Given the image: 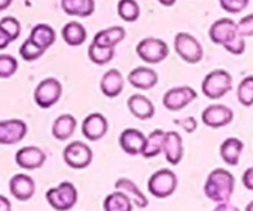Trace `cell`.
I'll return each instance as SVG.
<instances>
[{
    "instance_id": "cell-1",
    "label": "cell",
    "mask_w": 253,
    "mask_h": 211,
    "mask_svg": "<svg viewBox=\"0 0 253 211\" xmlns=\"http://www.w3.org/2000/svg\"><path fill=\"white\" fill-rule=\"evenodd\" d=\"M209 37L214 43L221 44L232 54H242L246 49V41L237 32L236 22L227 17L217 20L211 25Z\"/></svg>"
},
{
    "instance_id": "cell-2",
    "label": "cell",
    "mask_w": 253,
    "mask_h": 211,
    "mask_svg": "<svg viewBox=\"0 0 253 211\" xmlns=\"http://www.w3.org/2000/svg\"><path fill=\"white\" fill-rule=\"evenodd\" d=\"M235 190V178L229 170L224 168L214 169L204 185V193L210 200L217 203H226L231 199Z\"/></svg>"
},
{
    "instance_id": "cell-3",
    "label": "cell",
    "mask_w": 253,
    "mask_h": 211,
    "mask_svg": "<svg viewBox=\"0 0 253 211\" xmlns=\"http://www.w3.org/2000/svg\"><path fill=\"white\" fill-rule=\"evenodd\" d=\"M232 89V77L224 69H215L207 74L202 83L203 94L208 99L216 100L226 95Z\"/></svg>"
},
{
    "instance_id": "cell-4",
    "label": "cell",
    "mask_w": 253,
    "mask_h": 211,
    "mask_svg": "<svg viewBox=\"0 0 253 211\" xmlns=\"http://www.w3.org/2000/svg\"><path fill=\"white\" fill-rule=\"evenodd\" d=\"M178 179L173 170L168 168L157 170L148 179V192L158 199H166L177 190Z\"/></svg>"
},
{
    "instance_id": "cell-5",
    "label": "cell",
    "mask_w": 253,
    "mask_h": 211,
    "mask_svg": "<svg viewBox=\"0 0 253 211\" xmlns=\"http://www.w3.org/2000/svg\"><path fill=\"white\" fill-rule=\"evenodd\" d=\"M46 199L52 209L71 210L78 202V192L72 183L62 182L58 187L51 188L46 193Z\"/></svg>"
},
{
    "instance_id": "cell-6",
    "label": "cell",
    "mask_w": 253,
    "mask_h": 211,
    "mask_svg": "<svg viewBox=\"0 0 253 211\" xmlns=\"http://www.w3.org/2000/svg\"><path fill=\"white\" fill-rule=\"evenodd\" d=\"M174 49L178 56L188 63H199L204 57L200 42L188 32H178L174 37Z\"/></svg>"
},
{
    "instance_id": "cell-7",
    "label": "cell",
    "mask_w": 253,
    "mask_h": 211,
    "mask_svg": "<svg viewBox=\"0 0 253 211\" xmlns=\"http://www.w3.org/2000/svg\"><path fill=\"white\" fill-rule=\"evenodd\" d=\"M136 53L146 63L157 64L167 58L169 54V48L163 40L147 37L138 42L136 47Z\"/></svg>"
},
{
    "instance_id": "cell-8",
    "label": "cell",
    "mask_w": 253,
    "mask_h": 211,
    "mask_svg": "<svg viewBox=\"0 0 253 211\" xmlns=\"http://www.w3.org/2000/svg\"><path fill=\"white\" fill-rule=\"evenodd\" d=\"M63 160L69 168L84 169L93 161V151L82 141H73L63 150Z\"/></svg>"
},
{
    "instance_id": "cell-9",
    "label": "cell",
    "mask_w": 253,
    "mask_h": 211,
    "mask_svg": "<svg viewBox=\"0 0 253 211\" xmlns=\"http://www.w3.org/2000/svg\"><path fill=\"white\" fill-rule=\"evenodd\" d=\"M62 84L56 78H46L40 82L34 91V99L42 109L53 106L61 99Z\"/></svg>"
},
{
    "instance_id": "cell-10",
    "label": "cell",
    "mask_w": 253,
    "mask_h": 211,
    "mask_svg": "<svg viewBox=\"0 0 253 211\" xmlns=\"http://www.w3.org/2000/svg\"><path fill=\"white\" fill-rule=\"evenodd\" d=\"M198 98L197 91L190 86H177L172 88L163 96V105L169 111H179L189 105Z\"/></svg>"
},
{
    "instance_id": "cell-11",
    "label": "cell",
    "mask_w": 253,
    "mask_h": 211,
    "mask_svg": "<svg viewBox=\"0 0 253 211\" xmlns=\"http://www.w3.org/2000/svg\"><path fill=\"white\" fill-rule=\"evenodd\" d=\"M202 120L208 127H225L234 120V111L229 106L222 105V104L210 105L202 113Z\"/></svg>"
},
{
    "instance_id": "cell-12",
    "label": "cell",
    "mask_w": 253,
    "mask_h": 211,
    "mask_svg": "<svg viewBox=\"0 0 253 211\" xmlns=\"http://www.w3.org/2000/svg\"><path fill=\"white\" fill-rule=\"evenodd\" d=\"M27 133L26 124L19 119L0 121V145L10 146L21 142Z\"/></svg>"
},
{
    "instance_id": "cell-13",
    "label": "cell",
    "mask_w": 253,
    "mask_h": 211,
    "mask_svg": "<svg viewBox=\"0 0 253 211\" xmlns=\"http://www.w3.org/2000/svg\"><path fill=\"white\" fill-rule=\"evenodd\" d=\"M46 160V153L36 146H27V147L20 148L15 156L16 165L26 170L39 169L44 165Z\"/></svg>"
},
{
    "instance_id": "cell-14",
    "label": "cell",
    "mask_w": 253,
    "mask_h": 211,
    "mask_svg": "<svg viewBox=\"0 0 253 211\" xmlns=\"http://www.w3.org/2000/svg\"><path fill=\"white\" fill-rule=\"evenodd\" d=\"M109 128L108 120L100 113L89 114L82 123V132L86 140L95 142L106 135Z\"/></svg>"
},
{
    "instance_id": "cell-15",
    "label": "cell",
    "mask_w": 253,
    "mask_h": 211,
    "mask_svg": "<svg viewBox=\"0 0 253 211\" xmlns=\"http://www.w3.org/2000/svg\"><path fill=\"white\" fill-rule=\"evenodd\" d=\"M9 189L15 199L19 202H27L35 195L36 184L30 175L19 173L10 179Z\"/></svg>"
},
{
    "instance_id": "cell-16",
    "label": "cell",
    "mask_w": 253,
    "mask_h": 211,
    "mask_svg": "<svg viewBox=\"0 0 253 211\" xmlns=\"http://www.w3.org/2000/svg\"><path fill=\"white\" fill-rule=\"evenodd\" d=\"M162 152L165 153L166 160L173 166L179 165L184 155L183 140L177 131H167L163 140Z\"/></svg>"
},
{
    "instance_id": "cell-17",
    "label": "cell",
    "mask_w": 253,
    "mask_h": 211,
    "mask_svg": "<svg viewBox=\"0 0 253 211\" xmlns=\"http://www.w3.org/2000/svg\"><path fill=\"white\" fill-rule=\"evenodd\" d=\"M146 136L136 128H126L121 132L119 138V145L121 150L130 156L141 155L142 148L145 146Z\"/></svg>"
},
{
    "instance_id": "cell-18",
    "label": "cell",
    "mask_w": 253,
    "mask_h": 211,
    "mask_svg": "<svg viewBox=\"0 0 253 211\" xmlns=\"http://www.w3.org/2000/svg\"><path fill=\"white\" fill-rule=\"evenodd\" d=\"M128 83L141 90H150L158 83V74L148 67H137L127 76Z\"/></svg>"
},
{
    "instance_id": "cell-19",
    "label": "cell",
    "mask_w": 253,
    "mask_h": 211,
    "mask_svg": "<svg viewBox=\"0 0 253 211\" xmlns=\"http://www.w3.org/2000/svg\"><path fill=\"white\" fill-rule=\"evenodd\" d=\"M127 106L130 113L138 120H150L155 116L156 109L153 103L141 94L131 95L127 100Z\"/></svg>"
},
{
    "instance_id": "cell-20",
    "label": "cell",
    "mask_w": 253,
    "mask_h": 211,
    "mask_svg": "<svg viewBox=\"0 0 253 211\" xmlns=\"http://www.w3.org/2000/svg\"><path fill=\"white\" fill-rule=\"evenodd\" d=\"M100 90L106 98H116L124 90V77L119 69H109L100 81Z\"/></svg>"
},
{
    "instance_id": "cell-21",
    "label": "cell",
    "mask_w": 253,
    "mask_h": 211,
    "mask_svg": "<svg viewBox=\"0 0 253 211\" xmlns=\"http://www.w3.org/2000/svg\"><path fill=\"white\" fill-rule=\"evenodd\" d=\"M115 189L121 190L130 198L132 205H136L138 209H145L148 205V199L143 193L138 189L137 185L128 178H120L115 182Z\"/></svg>"
},
{
    "instance_id": "cell-22",
    "label": "cell",
    "mask_w": 253,
    "mask_h": 211,
    "mask_svg": "<svg viewBox=\"0 0 253 211\" xmlns=\"http://www.w3.org/2000/svg\"><path fill=\"white\" fill-rule=\"evenodd\" d=\"M77 127V120L71 114H63L53 121L52 136L58 141H66L73 136Z\"/></svg>"
},
{
    "instance_id": "cell-23",
    "label": "cell",
    "mask_w": 253,
    "mask_h": 211,
    "mask_svg": "<svg viewBox=\"0 0 253 211\" xmlns=\"http://www.w3.org/2000/svg\"><path fill=\"white\" fill-rule=\"evenodd\" d=\"M244 151V142L236 137L226 138L220 146V156L229 166H237Z\"/></svg>"
},
{
    "instance_id": "cell-24",
    "label": "cell",
    "mask_w": 253,
    "mask_h": 211,
    "mask_svg": "<svg viewBox=\"0 0 253 211\" xmlns=\"http://www.w3.org/2000/svg\"><path fill=\"white\" fill-rule=\"evenodd\" d=\"M126 36V31L121 26H113L101 30L94 36L93 43L100 47H116Z\"/></svg>"
},
{
    "instance_id": "cell-25",
    "label": "cell",
    "mask_w": 253,
    "mask_h": 211,
    "mask_svg": "<svg viewBox=\"0 0 253 211\" xmlns=\"http://www.w3.org/2000/svg\"><path fill=\"white\" fill-rule=\"evenodd\" d=\"M63 11L71 16L88 17L95 10L94 0H61Z\"/></svg>"
},
{
    "instance_id": "cell-26",
    "label": "cell",
    "mask_w": 253,
    "mask_h": 211,
    "mask_svg": "<svg viewBox=\"0 0 253 211\" xmlns=\"http://www.w3.org/2000/svg\"><path fill=\"white\" fill-rule=\"evenodd\" d=\"M62 37L68 46L78 47L86 40V30L81 22L71 21L62 29Z\"/></svg>"
},
{
    "instance_id": "cell-27",
    "label": "cell",
    "mask_w": 253,
    "mask_h": 211,
    "mask_svg": "<svg viewBox=\"0 0 253 211\" xmlns=\"http://www.w3.org/2000/svg\"><path fill=\"white\" fill-rule=\"evenodd\" d=\"M30 39L43 49H48L56 42V32L49 25L39 24L32 27Z\"/></svg>"
},
{
    "instance_id": "cell-28",
    "label": "cell",
    "mask_w": 253,
    "mask_h": 211,
    "mask_svg": "<svg viewBox=\"0 0 253 211\" xmlns=\"http://www.w3.org/2000/svg\"><path fill=\"white\" fill-rule=\"evenodd\" d=\"M166 132L163 130H155L146 137L145 146L142 148L141 155L145 158H153L157 157L162 153L163 140H165Z\"/></svg>"
},
{
    "instance_id": "cell-29",
    "label": "cell",
    "mask_w": 253,
    "mask_h": 211,
    "mask_svg": "<svg viewBox=\"0 0 253 211\" xmlns=\"http://www.w3.org/2000/svg\"><path fill=\"white\" fill-rule=\"evenodd\" d=\"M103 209L105 211H132L133 205L125 193L116 190L105 198Z\"/></svg>"
},
{
    "instance_id": "cell-30",
    "label": "cell",
    "mask_w": 253,
    "mask_h": 211,
    "mask_svg": "<svg viewBox=\"0 0 253 211\" xmlns=\"http://www.w3.org/2000/svg\"><path fill=\"white\" fill-rule=\"evenodd\" d=\"M88 56L93 63L98 66L109 63L115 56V47H100L91 42L88 48Z\"/></svg>"
},
{
    "instance_id": "cell-31",
    "label": "cell",
    "mask_w": 253,
    "mask_h": 211,
    "mask_svg": "<svg viewBox=\"0 0 253 211\" xmlns=\"http://www.w3.org/2000/svg\"><path fill=\"white\" fill-rule=\"evenodd\" d=\"M118 14L124 21L133 22L140 17V6L136 0H120L118 4Z\"/></svg>"
},
{
    "instance_id": "cell-32",
    "label": "cell",
    "mask_w": 253,
    "mask_h": 211,
    "mask_svg": "<svg viewBox=\"0 0 253 211\" xmlns=\"http://www.w3.org/2000/svg\"><path fill=\"white\" fill-rule=\"evenodd\" d=\"M46 52V49H43L42 47H40L39 44L35 43L31 39H27L26 41H24V43L21 44L19 49L20 56L22 57V59L27 62H32L39 59L40 57L43 56V53Z\"/></svg>"
},
{
    "instance_id": "cell-33",
    "label": "cell",
    "mask_w": 253,
    "mask_h": 211,
    "mask_svg": "<svg viewBox=\"0 0 253 211\" xmlns=\"http://www.w3.org/2000/svg\"><path fill=\"white\" fill-rule=\"evenodd\" d=\"M237 99L246 108L253 104V77L249 76L237 86Z\"/></svg>"
},
{
    "instance_id": "cell-34",
    "label": "cell",
    "mask_w": 253,
    "mask_h": 211,
    "mask_svg": "<svg viewBox=\"0 0 253 211\" xmlns=\"http://www.w3.org/2000/svg\"><path fill=\"white\" fill-rule=\"evenodd\" d=\"M17 61L10 54H0V78L6 79L14 76L17 71Z\"/></svg>"
},
{
    "instance_id": "cell-35",
    "label": "cell",
    "mask_w": 253,
    "mask_h": 211,
    "mask_svg": "<svg viewBox=\"0 0 253 211\" xmlns=\"http://www.w3.org/2000/svg\"><path fill=\"white\" fill-rule=\"evenodd\" d=\"M0 26H1V29L6 32L11 42L19 39L20 34H21V25H20L19 20H16L12 16L2 17V19L0 20Z\"/></svg>"
},
{
    "instance_id": "cell-36",
    "label": "cell",
    "mask_w": 253,
    "mask_h": 211,
    "mask_svg": "<svg viewBox=\"0 0 253 211\" xmlns=\"http://www.w3.org/2000/svg\"><path fill=\"white\" fill-rule=\"evenodd\" d=\"M220 6L230 14H239L249 6L250 0H219Z\"/></svg>"
},
{
    "instance_id": "cell-37",
    "label": "cell",
    "mask_w": 253,
    "mask_h": 211,
    "mask_svg": "<svg viewBox=\"0 0 253 211\" xmlns=\"http://www.w3.org/2000/svg\"><path fill=\"white\" fill-rule=\"evenodd\" d=\"M237 32L242 37H252L253 35V15L250 14L240 20L239 24H236Z\"/></svg>"
},
{
    "instance_id": "cell-38",
    "label": "cell",
    "mask_w": 253,
    "mask_h": 211,
    "mask_svg": "<svg viewBox=\"0 0 253 211\" xmlns=\"http://www.w3.org/2000/svg\"><path fill=\"white\" fill-rule=\"evenodd\" d=\"M174 123L177 124V125H179L183 130L187 131L188 133L194 132L198 127L197 120H195L193 116H189V118H185V119H178V120H174Z\"/></svg>"
},
{
    "instance_id": "cell-39",
    "label": "cell",
    "mask_w": 253,
    "mask_h": 211,
    "mask_svg": "<svg viewBox=\"0 0 253 211\" xmlns=\"http://www.w3.org/2000/svg\"><path fill=\"white\" fill-rule=\"evenodd\" d=\"M242 182L244 185L249 190H253V168L250 167L249 169H246V172L244 173V177H242Z\"/></svg>"
},
{
    "instance_id": "cell-40",
    "label": "cell",
    "mask_w": 253,
    "mask_h": 211,
    "mask_svg": "<svg viewBox=\"0 0 253 211\" xmlns=\"http://www.w3.org/2000/svg\"><path fill=\"white\" fill-rule=\"evenodd\" d=\"M10 37L7 36L6 32L4 31V30L1 29V26H0V49H4L6 48L7 46H9L10 43Z\"/></svg>"
},
{
    "instance_id": "cell-41",
    "label": "cell",
    "mask_w": 253,
    "mask_h": 211,
    "mask_svg": "<svg viewBox=\"0 0 253 211\" xmlns=\"http://www.w3.org/2000/svg\"><path fill=\"white\" fill-rule=\"evenodd\" d=\"M11 210V204L9 199L5 198L4 195H0V211H10Z\"/></svg>"
},
{
    "instance_id": "cell-42",
    "label": "cell",
    "mask_w": 253,
    "mask_h": 211,
    "mask_svg": "<svg viewBox=\"0 0 253 211\" xmlns=\"http://www.w3.org/2000/svg\"><path fill=\"white\" fill-rule=\"evenodd\" d=\"M215 210H239V209L235 208L234 205L229 204V202H226V203H220L219 207H217Z\"/></svg>"
},
{
    "instance_id": "cell-43",
    "label": "cell",
    "mask_w": 253,
    "mask_h": 211,
    "mask_svg": "<svg viewBox=\"0 0 253 211\" xmlns=\"http://www.w3.org/2000/svg\"><path fill=\"white\" fill-rule=\"evenodd\" d=\"M11 2H12V0H0V11L7 9V7L11 5Z\"/></svg>"
},
{
    "instance_id": "cell-44",
    "label": "cell",
    "mask_w": 253,
    "mask_h": 211,
    "mask_svg": "<svg viewBox=\"0 0 253 211\" xmlns=\"http://www.w3.org/2000/svg\"><path fill=\"white\" fill-rule=\"evenodd\" d=\"M158 1H160L162 5H165V6H172V5L175 4L177 0H158Z\"/></svg>"
}]
</instances>
